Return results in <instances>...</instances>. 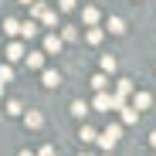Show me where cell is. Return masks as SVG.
<instances>
[{"label": "cell", "instance_id": "22", "mask_svg": "<svg viewBox=\"0 0 156 156\" xmlns=\"http://www.w3.org/2000/svg\"><path fill=\"white\" fill-rule=\"evenodd\" d=\"M48 7H44V0H34V4H31V17H37L41 20V14H44Z\"/></svg>", "mask_w": 156, "mask_h": 156}, {"label": "cell", "instance_id": "30", "mask_svg": "<svg viewBox=\"0 0 156 156\" xmlns=\"http://www.w3.org/2000/svg\"><path fill=\"white\" fill-rule=\"evenodd\" d=\"M20 4H34V0H20Z\"/></svg>", "mask_w": 156, "mask_h": 156}, {"label": "cell", "instance_id": "10", "mask_svg": "<svg viewBox=\"0 0 156 156\" xmlns=\"http://www.w3.org/2000/svg\"><path fill=\"white\" fill-rule=\"evenodd\" d=\"M122 122H126V126H136V122H139V109H136V105H122Z\"/></svg>", "mask_w": 156, "mask_h": 156}, {"label": "cell", "instance_id": "9", "mask_svg": "<svg viewBox=\"0 0 156 156\" xmlns=\"http://www.w3.org/2000/svg\"><path fill=\"white\" fill-rule=\"evenodd\" d=\"M133 105H136L139 112L149 109V105H153V95H149V92H136V95H133Z\"/></svg>", "mask_w": 156, "mask_h": 156}, {"label": "cell", "instance_id": "7", "mask_svg": "<svg viewBox=\"0 0 156 156\" xmlns=\"http://www.w3.org/2000/svg\"><path fill=\"white\" fill-rule=\"evenodd\" d=\"M24 61H27L31 71H44V55H37V51H27V58H24Z\"/></svg>", "mask_w": 156, "mask_h": 156}, {"label": "cell", "instance_id": "3", "mask_svg": "<svg viewBox=\"0 0 156 156\" xmlns=\"http://www.w3.org/2000/svg\"><path fill=\"white\" fill-rule=\"evenodd\" d=\"M4 58H7V61H24V58H27V48H24V41L14 37V41L7 44V51H4Z\"/></svg>", "mask_w": 156, "mask_h": 156}, {"label": "cell", "instance_id": "11", "mask_svg": "<svg viewBox=\"0 0 156 156\" xmlns=\"http://www.w3.org/2000/svg\"><path fill=\"white\" fill-rule=\"evenodd\" d=\"M88 82H92V88H95V92H105V88H109V71H102V75H92Z\"/></svg>", "mask_w": 156, "mask_h": 156}, {"label": "cell", "instance_id": "12", "mask_svg": "<svg viewBox=\"0 0 156 156\" xmlns=\"http://www.w3.org/2000/svg\"><path fill=\"white\" fill-rule=\"evenodd\" d=\"M88 112H92V105H88V102H82V98H78V102H71V115H75V119H85Z\"/></svg>", "mask_w": 156, "mask_h": 156}, {"label": "cell", "instance_id": "18", "mask_svg": "<svg viewBox=\"0 0 156 156\" xmlns=\"http://www.w3.org/2000/svg\"><path fill=\"white\" fill-rule=\"evenodd\" d=\"M41 24H44V27H58V14L55 10H44L41 14Z\"/></svg>", "mask_w": 156, "mask_h": 156}, {"label": "cell", "instance_id": "19", "mask_svg": "<svg viewBox=\"0 0 156 156\" xmlns=\"http://www.w3.org/2000/svg\"><path fill=\"white\" fill-rule=\"evenodd\" d=\"M115 68H119V61H115L112 55H102V71H109V75H112Z\"/></svg>", "mask_w": 156, "mask_h": 156}, {"label": "cell", "instance_id": "31", "mask_svg": "<svg viewBox=\"0 0 156 156\" xmlns=\"http://www.w3.org/2000/svg\"><path fill=\"white\" fill-rule=\"evenodd\" d=\"M105 156H112V149H105Z\"/></svg>", "mask_w": 156, "mask_h": 156}, {"label": "cell", "instance_id": "23", "mask_svg": "<svg viewBox=\"0 0 156 156\" xmlns=\"http://www.w3.org/2000/svg\"><path fill=\"white\" fill-rule=\"evenodd\" d=\"M10 78H14V68L7 61V65H0V82H10Z\"/></svg>", "mask_w": 156, "mask_h": 156}, {"label": "cell", "instance_id": "8", "mask_svg": "<svg viewBox=\"0 0 156 156\" xmlns=\"http://www.w3.org/2000/svg\"><path fill=\"white\" fill-rule=\"evenodd\" d=\"M0 31H4L7 37H20V20H14V17H7V20H4V27H0Z\"/></svg>", "mask_w": 156, "mask_h": 156}, {"label": "cell", "instance_id": "1", "mask_svg": "<svg viewBox=\"0 0 156 156\" xmlns=\"http://www.w3.org/2000/svg\"><path fill=\"white\" fill-rule=\"evenodd\" d=\"M122 105H126V98L109 95V92H95V98H92V109L95 112H112V109H122Z\"/></svg>", "mask_w": 156, "mask_h": 156}, {"label": "cell", "instance_id": "24", "mask_svg": "<svg viewBox=\"0 0 156 156\" xmlns=\"http://www.w3.org/2000/svg\"><path fill=\"white\" fill-rule=\"evenodd\" d=\"M75 7H78V4H75V0H58V10H61V14H71Z\"/></svg>", "mask_w": 156, "mask_h": 156}, {"label": "cell", "instance_id": "26", "mask_svg": "<svg viewBox=\"0 0 156 156\" xmlns=\"http://www.w3.org/2000/svg\"><path fill=\"white\" fill-rule=\"evenodd\" d=\"M37 156H55V146H41V153Z\"/></svg>", "mask_w": 156, "mask_h": 156}, {"label": "cell", "instance_id": "20", "mask_svg": "<svg viewBox=\"0 0 156 156\" xmlns=\"http://www.w3.org/2000/svg\"><path fill=\"white\" fill-rule=\"evenodd\" d=\"M78 136H82V143H95V139H98V133H95L92 126H82V133H78Z\"/></svg>", "mask_w": 156, "mask_h": 156}, {"label": "cell", "instance_id": "17", "mask_svg": "<svg viewBox=\"0 0 156 156\" xmlns=\"http://www.w3.org/2000/svg\"><path fill=\"white\" fill-rule=\"evenodd\" d=\"M109 34H126V20L122 17H109Z\"/></svg>", "mask_w": 156, "mask_h": 156}, {"label": "cell", "instance_id": "5", "mask_svg": "<svg viewBox=\"0 0 156 156\" xmlns=\"http://www.w3.org/2000/svg\"><path fill=\"white\" fill-rule=\"evenodd\" d=\"M41 122H44V115H41L37 109H27V112H24V126H27V129H41Z\"/></svg>", "mask_w": 156, "mask_h": 156}, {"label": "cell", "instance_id": "14", "mask_svg": "<svg viewBox=\"0 0 156 156\" xmlns=\"http://www.w3.org/2000/svg\"><path fill=\"white\" fill-rule=\"evenodd\" d=\"M102 37H105V31H102L98 24H92V27H88V34H85V41H88V44H102Z\"/></svg>", "mask_w": 156, "mask_h": 156}, {"label": "cell", "instance_id": "21", "mask_svg": "<svg viewBox=\"0 0 156 156\" xmlns=\"http://www.w3.org/2000/svg\"><path fill=\"white\" fill-rule=\"evenodd\" d=\"M7 115H24V105H20L17 98H10V102H7Z\"/></svg>", "mask_w": 156, "mask_h": 156}, {"label": "cell", "instance_id": "16", "mask_svg": "<svg viewBox=\"0 0 156 156\" xmlns=\"http://www.w3.org/2000/svg\"><path fill=\"white\" fill-rule=\"evenodd\" d=\"M115 95H119V98L133 95V82H129V78H119V82H115Z\"/></svg>", "mask_w": 156, "mask_h": 156}, {"label": "cell", "instance_id": "27", "mask_svg": "<svg viewBox=\"0 0 156 156\" xmlns=\"http://www.w3.org/2000/svg\"><path fill=\"white\" fill-rule=\"evenodd\" d=\"M17 156H37V153H31V149H20V153H17Z\"/></svg>", "mask_w": 156, "mask_h": 156}, {"label": "cell", "instance_id": "25", "mask_svg": "<svg viewBox=\"0 0 156 156\" xmlns=\"http://www.w3.org/2000/svg\"><path fill=\"white\" fill-rule=\"evenodd\" d=\"M61 37L65 41H78V27H61Z\"/></svg>", "mask_w": 156, "mask_h": 156}, {"label": "cell", "instance_id": "29", "mask_svg": "<svg viewBox=\"0 0 156 156\" xmlns=\"http://www.w3.org/2000/svg\"><path fill=\"white\" fill-rule=\"evenodd\" d=\"M4 85H7V82H0V95H4Z\"/></svg>", "mask_w": 156, "mask_h": 156}, {"label": "cell", "instance_id": "6", "mask_svg": "<svg viewBox=\"0 0 156 156\" xmlns=\"http://www.w3.org/2000/svg\"><path fill=\"white\" fill-rule=\"evenodd\" d=\"M41 82H44L48 88H58V85H61V75H58L55 68H44V71H41Z\"/></svg>", "mask_w": 156, "mask_h": 156}, {"label": "cell", "instance_id": "15", "mask_svg": "<svg viewBox=\"0 0 156 156\" xmlns=\"http://www.w3.org/2000/svg\"><path fill=\"white\" fill-rule=\"evenodd\" d=\"M82 20L88 24V27H92V24H98V20H102V14H98V7H85V10H82Z\"/></svg>", "mask_w": 156, "mask_h": 156}, {"label": "cell", "instance_id": "2", "mask_svg": "<svg viewBox=\"0 0 156 156\" xmlns=\"http://www.w3.org/2000/svg\"><path fill=\"white\" fill-rule=\"evenodd\" d=\"M119 139H122V129H119V126H109L105 133H98V139H95V143H98L102 149H115V143H119Z\"/></svg>", "mask_w": 156, "mask_h": 156}, {"label": "cell", "instance_id": "4", "mask_svg": "<svg viewBox=\"0 0 156 156\" xmlns=\"http://www.w3.org/2000/svg\"><path fill=\"white\" fill-rule=\"evenodd\" d=\"M61 48H65V37L61 34H48L44 37V51H48V55H61Z\"/></svg>", "mask_w": 156, "mask_h": 156}, {"label": "cell", "instance_id": "28", "mask_svg": "<svg viewBox=\"0 0 156 156\" xmlns=\"http://www.w3.org/2000/svg\"><path fill=\"white\" fill-rule=\"evenodd\" d=\"M149 143H153V149H156V133H149Z\"/></svg>", "mask_w": 156, "mask_h": 156}, {"label": "cell", "instance_id": "32", "mask_svg": "<svg viewBox=\"0 0 156 156\" xmlns=\"http://www.w3.org/2000/svg\"><path fill=\"white\" fill-rule=\"evenodd\" d=\"M82 156H92V153H82Z\"/></svg>", "mask_w": 156, "mask_h": 156}, {"label": "cell", "instance_id": "13", "mask_svg": "<svg viewBox=\"0 0 156 156\" xmlns=\"http://www.w3.org/2000/svg\"><path fill=\"white\" fill-rule=\"evenodd\" d=\"M20 37H24V41L37 37V17H34V20H27V24H20Z\"/></svg>", "mask_w": 156, "mask_h": 156}]
</instances>
